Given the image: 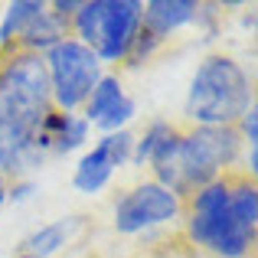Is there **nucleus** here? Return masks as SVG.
Wrapping results in <instances>:
<instances>
[{
  "mask_svg": "<svg viewBox=\"0 0 258 258\" xmlns=\"http://www.w3.org/2000/svg\"><path fill=\"white\" fill-rule=\"evenodd\" d=\"M79 4H82V0H52L49 10L59 13V17H66V20H72V13L79 10Z\"/></svg>",
  "mask_w": 258,
  "mask_h": 258,
  "instance_id": "21",
  "label": "nucleus"
},
{
  "mask_svg": "<svg viewBox=\"0 0 258 258\" xmlns=\"http://www.w3.org/2000/svg\"><path fill=\"white\" fill-rule=\"evenodd\" d=\"M235 131H239L242 144L248 147H258V105H252L239 121H235Z\"/></svg>",
  "mask_w": 258,
  "mask_h": 258,
  "instance_id": "19",
  "label": "nucleus"
},
{
  "mask_svg": "<svg viewBox=\"0 0 258 258\" xmlns=\"http://www.w3.org/2000/svg\"><path fill=\"white\" fill-rule=\"evenodd\" d=\"M82 226H85L82 216H62V219L46 222V226L33 229L17 245V258H52V255H59L79 235Z\"/></svg>",
  "mask_w": 258,
  "mask_h": 258,
  "instance_id": "9",
  "label": "nucleus"
},
{
  "mask_svg": "<svg viewBox=\"0 0 258 258\" xmlns=\"http://www.w3.org/2000/svg\"><path fill=\"white\" fill-rule=\"evenodd\" d=\"M52 95L43 56L13 52L0 62V176H30L52 154L46 118Z\"/></svg>",
  "mask_w": 258,
  "mask_h": 258,
  "instance_id": "1",
  "label": "nucleus"
},
{
  "mask_svg": "<svg viewBox=\"0 0 258 258\" xmlns=\"http://www.w3.org/2000/svg\"><path fill=\"white\" fill-rule=\"evenodd\" d=\"M66 36H69V20L59 17V13H52V10H49V4H46V10L39 13V17L33 20L30 26H26V33L20 36L17 52H33V56H46V52H49L56 43H62Z\"/></svg>",
  "mask_w": 258,
  "mask_h": 258,
  "instance_id": "11",
  "label": "nucleus"
},
{
  "mask_svg": "<svg viewBox=\"0 0 258 258\" xmlns=\"http://www.w3.org/2000/svg\"><path fill=\"white\" fill-rule=\"evenodd\" d=\"M196 10H200L196 0H147L141 10V26L154 33L160 43H167L176 30L193 23Z\"/></svg>",
  "mask_w": 258,
  "mask_h": 258,
  "instance_id": "10",
  "label": "nucleus"
},
{
  "mask_svg": "<svg viewBox=\"0 0 258 258\" xmlns=\"http://www.w3.org/2000/svg\"><path fill=\"white\" fill-rule=\"evenodd\" d=\"M43 10H46L43 0H13V4L4 7V17H0V56H13L17 52L20 36Z\"/></svg>",
  "mask_w": 258,
  "mask_h": 258,
  "instance_id": "13",
  "label": "nucleus"
},
{
  "mask_svg": "<svg viewBox=\"0 0 258 258\" xmlns=\"http://www.w3.org/2000/svg\"><path fill=\"white\" fill-rule=\"evenodd\" d=\"M176 131H180V127H176L173 121H167V118H154L151 124L144 127V134H134L131 164H134V167H147V160L157 154V147L164 144L167 138H173Z\"/></svg>",
  "mask_w": 258,
  "mask_h": 258,
  "instance_id": "15",
  "label": "nucleus"
},
{
  "mask_svg": "<svg viewBox=\"0 0 258 258\" xmlns=\"http://www.w3.org/2000/svg\"><path fill=\"white\" fill-rule=\"evenodd\" d=\"M186 235L193 245L213 252L216 258H248L255 248V235L235 226L229 216V176L193 189L183 200Z\"/></svg>",
  "mask_w": 258,
  "mask_h": 258,
  "instance_id": "3",
  "label": "nucleus"
},
{
  "mask_svg": "<svg viewBox=\"0 0 258 258\" xmlns=\"http://www.w3.org/2000/svg\"><path fill=\"white\" fill-rule=\"evenodd\" d=\"M43 127L52 141V154H76L92 138V124L82 114H66V111H56V108H52V114L46 118Z\"/></svg>",
  "mask_w": 258,
  "mask_h": 258,
  "instance_id": "12",
  "label": "nucleus"
},
{
  "mask_svg": "<svg viewBox=\"0 0 258 258\" xmlns=\"http://www.w3.org/2000/svg\"><path fill=\"white\" fill-rule=\"evenodd\" d=\"M131 151H134V134L131 131H114V134L95 138V144L79 157L76 170H72V186L85 196L101 193L111 183L114 170L131 164Z\"/></svg>",
  "mask_w": 258,
  "mask_h": 258,
  "instance_id": "8",
  "label": "nucleus"
},
{
  "mask_svg": "<svg viewBox=\"0 0 258 258\" xmlns=\"http://www.w3.org/2000/svg\"><path fill=\"white\" fill-rule=\"evenodd\" d=\"M255 105V85L245 66L232 56L213 52L196 66L183 98V118L193 127H235Z\"/></svg>",
  "mask_w": 258,
  "mask_h": 258,
  "instance_id": "2",
  "label": "nucleus"
},
{
  "mask_svg": "<svg viewBox=\"0 0 258 258\" xmlns=\"http://www.w3.org/2000/svg\"><path fill=\"white\" fill-rule=\"evenodd\" d=\"M134 118H138V101H134L131 95L124 92L105 114H101L98 121H95L92 127H98L101 134H114V131H127V124H131Z\"/></svg>",
  "mask_w": 258,
  "mask_h": 258,
  "instance_id": "17",
  "label": "nucleus"
},
{
  "mask_svg": "<svg viewBox=\"0 0 258 258\" xmlns=\"http://www.w3.org/2000/svg\"><path fill=\"white\" fill-rule=\"evenodd\" d=\"M180 216H183L180 196H173L167 186H160L154 180H144V183H138V186H131L127 193L118 196L111 226L118 235H141L147 229L176 222Z\"/></svg>",
  "mask_w": 258,
  "mask_h": 258,
  "instance_id": "7",
  "label": "nucleus"
},
{
  "mask_svg": "<svg viewBox=\"0 0 258 258\" xmlns=\"http://www.w3.org/2000/svg\"><path fill=\"white\" fill-rule=\"evenodd\" d=\"M43 66H46V79H49L52 108L66 114L82 111L92 88L105 76V66L98 62V56L72 36H66L62 43L52 46L43 56Z\"/></svg>",
  "mask_w": 258,
  "mask_h": 258,
  "instance_id": "6",
  "label": "nucleus"
},
{
  "mask_svg": "<svg viewBox=\"0 0 258 258\" xmlns=\"http://www.w3.org/2000/svg\"><path fill=\"white\" fill-rule=\"evenodd\" d=\"M124 95V85H121V79L114 76V72H105V76L98 79V85L92 88V95H88V101L82 105V118L88 121V124H95V121L101 118V114L108 111V108L114 105V101Z\"/></svg>",
  "mask_w": 258,
  "mask_h": 258,
  "instance_id": "16",
  "label": "nucleus"
},
{
  "mask_svg": "<svg viewBox=\"0 0 258 258\" xmlns=\"http://www.w3.org/2000/svg\"><path fill=\"white\" fill-rule=\"evenodd\" d=\"M36 196V183L33 176H17L7 183V203H30Z\"/></svg>",
  "mask_w": 258,
  "mask_h": 258,
  "instance_id": "20",
  "label": "nucleus"
},
{
  "mask_svg": "<svg viewBox=\"0 0 258 258\" xmlns=\"http://www.w3.org/2000/svg\"><path fill=\"white\" fill-rule=\"evenodd\" d=\"M141 0H82L69 20V36L98 56V62H124L141 30Z\"/></svg>",
  "mask_w": 258,
  "mask_h": 258,
  "instance_id": "4",
  "label": "nucleus"
},
{
  "mask_svg": "<svg viewBox=\"0 0 258 258\" xmlns=\"http://www.w3.org/2000/svg\"><path fill=\"white\" fill-rule=\"evenodd\" d=\"M4 203H7V180L0 176V209H4Z\"/></svg>",
  "mask_w": 258,
  "mask_h": 258,
  "instance_id": "23",
  "label": "nucleus"
},
{
  "mask_svg": "<svg viewBox=\"0 0 258 258\" xmlns=\"http://www.w3.org/2000/svg\"><path fill=\"white\" fill-rule=\"evenodd\" d=\"M242 173L252 176V180L258 176V147H248V151H245V170H242Z\"/></svg>",
  "mask_w": 258,
  "mask_h": 258,
  "instance_id": "22",
  "label": "nucleus"
},
{
  "mask_svg": "<svg viewBox=\"0 0 258 258\" xmlns=\"http://www.w3.org/2000/svg\"><path fill=\"white\" fill-rule=\"evenodd\" d=\"M242 138L235 127H189L180 134L176 147V180H180V200L193 189L226 176L242 160Z\"/></svg>",
  "mask_w": 258,
  "mask_h": 258,
  "instance_id": "5",
  "label": "nucleus"
},
{
  "mask_svg": "<svg viewBox=\"0 0 258 258\" xmlns=\"http://www.w3.org/2000/svg\"><path fill=\"white\" fill-rule=\"evenodd\" d=\"M160 39L154 36V33H147L144 26L138 30V36H134V43H131V49H127V56H124V62L131 66V69H138V66H144L147 59H154V52L160 49Z\"/></svg>",
  "mask_w": 258,
  "mask_h": 258,
  "instance_id": "18",
  "label": "nucleus"
},
{
  "mask_svg": "<svg viewBox=\"0 0 258 258\" xmlns=\"http://www.w3.org/2000/svg\"><path fill=\"white\" fill-rule=\"evenodd\" d=\"M229 216L245 232H258V183L252 176L239 173L229 180Z\"/></svg>",
  "mask_w": 258,
  "mask_h": 258,
  "instance_id": "14",
  "label": "nucleus"
}]
</instances>
